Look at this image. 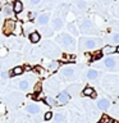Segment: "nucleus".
Returning a JSON list of instances; mask_svg holds the SVG:
<instances>
[{"instance_id":"nucleus-22","label":"nucleus","mask_w":119,"mask_h":123,"mask_svg":"<svg viewBox=\"0 0 119 123\" xmlns=\"http://www.w3.org/2000/svg\"><path fill=\"white\" fill-rule=\"evenodd\" d=\"M109 121H110V119H109V117H107V115H104V117H102V118L99 121V123H107Z\"/></svg>"},{"instance_id":"nucleus-36","label":"nucleus","mask_w":119,"mask_h":123,"mask_svg":"<svg viewBox=\"0 0 119 123\" xmlns=\"http://www.w3.org/2000/svg\"><path fill=\"white\" fill-rule=\"evenodd\" d=\"M0 68H1V63H0Z\"/></svg>"},{"instance_id":"nucleus-13","label":"nucleus","mask_w":119,"mask_h":123,"mask_svg":"<svg viewBox=\"0 0 119 123\" xmlns=\"http://www.w3.org/2000/svg\"><path fill=\"white\" fill-rule=\"evenodd\" d=\"M73 72H74V71H73V68H72V67H65V68L63 69V72H61V73H63V76L69 77V76H72V74H73Z\"/></svg>"},{"instance_id":"nucleus-6","label":"nucleus","mask_w":119,"mask_h":123,"mask_svg":"<svg viewBox=\"0 0 119 123\" xmlns=\"http://www.w3.org/2000/svg\"><path fill=\"white\" fill-rule=\"evenodd\" d=\"M81 30L83 31V32H91V22L90 21H83L82 25H81Z\"/></svg>"},{"instance_id":"nucleus-5","label":"nucleus","mask_w":119,"mask_h":123,"mask_svg":"<svg viewBox=\"0 0 119 123\" xmlns=\"http://www.w3.org/2000/svg\"><path fill=\"white\" fill-rule=\"evenodd\" d=\"M109 105H110V103H109V100H106V99H101V100L97 103V106H99L101 110H106L107 108H109Z\"/></svg>"},{"instance_id":"nucleus-7","label":"nucleus","mask_w":119,"mask_h":123,"mask_svg":"<svg viewBox=\"0 0 119 123\" xmlns=\"http://www.w3.org/2000/svg\"><path fill=\"white\" fill-rule=\"evenodd\" d=\"M84 41V48L86 49H94L95 46H96V41L95 40H92V38H88V40H83Z\"/></svg>"},{"instance_id":"nucleus-2","label":"nucleus","mask_w":119,"mask_h":123,"mask_svg":"<svg viewBox=\"0 0 119 123\" xmlns=\"http://www.w3.org/2000/svg\"><path fill=\"white\" fill-rule=\"evenodd\" d=\"M58 40L65 46H72L73 45V38L69 36V35H61V36L58 37Z\"/></svg>"},{"instance_id":"nucleus-32","label":"nucleus","mask_w":119,"mask_h":123,"mask_svg":"<svg viewBox=\"0 0 119 123\" xmlns=\"http://www.w3.org/2000/svg\"><path fill=\"white\" fill-rule=\"evenodd\" d=\"M28 18H30V19H33V18H35V13H30V14H28Z\"/></svg>"},{"instance_id":"nucleus-12","label":"nucleus","mask_w":119,"mask_h":123,"mask_svg":"<svg viewBox=\"0 0 119 123\" xmlns=\"http://www.w3.org/2000/svg\"><path fill=\"white\" fill-rule=\"evenodd\" d=\"M48 22H49V15L48 14H41L40 17H38V23H40V25H46Z\"/></svg>"},{"instance_id":"nucleus-27","label":"nucleus","mask_w":119,"mask_h":123,"mask_svg":"<svg viewBox=\"0 0 119 123\" xmlns=\"http://www.w3.org/2000/svg\"><path fill=\"white\" fill-rule=\"evenodd\" d=\"M35 91H36V92H40V91H41V83H40V82L36 85V87H35Z\"/></svg>"},{"instance_id":"nucleus-35","label":"nucleus","mask_w":119,"mask_h":123,"mask_svg":"<svg viewBox=\"0 0 119 123\" xmlns=\"http://www.w3.org/2000/svg\"><path fill=\"white\" fill-rule=\"evenodd\" d=\"M0 10H1V4H0Z\"/></svg>"},{"instance_id":"nucleus-28","label":"nucleus","mask_w":119,"mask_h":123,"mask_svg":"<svg viewBox=\"0 0 119 123\" xmlns=\"http://www.w3.org/2000/svg\"><path fill=\"white\" fill-rule=\"evenodd\" d=\"M113 40H114L115 42H119V35H118V33L113 35Z\"/></svg>"},{"instance_id":"nucleus-16","label":"nucleus","mask_w":119,"mask_h":123,"mask_svg":"<svg viewBox=\"0 0 119 123\" xmlns=\"http://www.w3.org/2000/svg\"><path fill=\"white\" fill-rule=\"evenodd\" d=\"M114 51H115V48H113V46H110V45H107L102 49L104 54H110V53H114Z\"/></svg>"},{"instance_id":"nucleus-31","label":"nucleus","mask_w":119,"mask_h":123,"mask_svg":"<svg viewBox=\"0 0 119 123\" xmlns=\"http://www.w3.org/2000/svg\"><path fill=\"white\" fill-rule=\"evenodd\" d=\"M38 3H40V0H31V4H33V5L35 4H38Z\"/></svg>"},{"instance_id":"nucleus-25","label":"nucleus","mask_w":119,"mask_h":123,"mask_svg":"<svg viewBox=\"0 0 119 123\" xmlns=\"http://www.w3.org/2000/svg\"><path fill=\"white\" fill-rule=\"evenodd\" d=\"M46 101H48L49 105H54V104H55V101H54L53 98H48V99H46Z\"/></svg>"},{"instance_id":"nucleus-3","label":"nucleus","mask_w":119,"mask_h":123,"mask_svg":"<svg viewBox=\"0 0 119 123\" xmlns=\"http://www.w3.org/2000/svg\"><path fill=\"white\" fill-rule=\"evenodd\" d=\"M69 100V95L67 94V92H60L59 96H58V104H60V105H64L65 103H68Z\"/></svg>"},{"instance_id":"nucleus-10","label":"nucleus","mask_w":119,"mask_h":123,"mask_svg":"<svg viewBox=\"0 0 119 123\" xmlns=\"http://www.w3.org/2000/svg\"><path fill=\"white\" fill-rule=\"evenodd\" d=\"M61 26H63V22H61L60 18H54V19H53V27H54L55 30L61 28Z\"/></svg>"},{"instance_id":"nucleus-30","label":"nucleus","mask_w":119,"mask_h":123,"mask_svg":"<svg viewBox=\"0 0 119 123\" xmlns=\"http://www.w3.org/2000/svg\"><path fill=\"white\" fill-rule=\"evenodd\" d=\"M1 77H3V78H6V77H8V73H6V72H1Z\"/></svg>"},{"instance_id":"nucleus-15","label":"nucleus","mask_w":119,"mask_h":123,"mask_svg":"<svg viewBox=\"0 0 119 123\" xmlns=\"http://www.w3.org/2000/svg\"><path fill=\"white\" fill-rule=\"evenodd\" d=\"M97 76H99V73L96 72L95 69H91V71L87 72V78H90V80H95Z\"/></svg>"},{"instance_id":"nucleus-14","label":"nucleus","mask_w":119,"mask_h":123,"mask_svg":"<svg viewBox=\"0 0 119 123\" xmlns=\"http://www.w3.org/2000/svg\"><path fill=\"white\" fill-rule=\"evenodd\" d=\"M105 65H106L107 68H113L114 65H115V59H114V58H106Z\"/></svg>"},{"instance_id":"nucleus-33","label":"nucleus","mask_w":119,"mask_h":123,"mask_svg":"<svg viewBox=\"0 0 119 123\" xmlns=\"http://www.w3.org/2000/svg\"><path fill=\"white\" fill-rule=\"evenodd\" d=\"M35 69H36V71H38V73H42V68H40V67H36Z\"/></svg>"},{"instance_id":"nucleus-34","label":"nucleus","mask_w":119,"mask_h":123,"mask_svg":"<svg viewBox=\"0 0 119 123\" xmlns=\"http://www.w3.org/2000/svg\"><path fill=\"white\" fill-rule=\"evenodd\" d=\"M115 51H117V53H119V46H118L117 49H115Z\"/></svg>"},{"instance_id":"nucleus-20","label":"nucleus","mask_w":119,"mask_h":123,"mask_svg":"<svg viewBox=\"0 0 119 123\" xmlns=\"http://www.w3.org/2000/svg\"><path fill=\"white\" fill-rule=\"evenodd\" d=\"M63 121H64V115L61 114V113H58L55 115V122L56 123H60V122H63Z\"/></svg>"},{"instance_id":"nucleus-8","label":"nucleus","mask_w":119,"mask_h":123,"mask_svg":"<svg viewBox=\"0 0 119 123\" xmlns=\"http://www.w3.org/2000/svg\"><path fill=\"white\" fill-rule=\"evenodd\" d=\"M26 110L28 111L30 114H37L38 111H40V108L33 104V105H28V106H27V108H26Z\"/></svg>"},{"instance_id":"nucleus-29","label":"nucleus","mask_w":119,"mask_h":123,"mask_svg":"<svg viewBox=\"0 0 119 123\" xmlns=\"http://www.w3.org/2000/svg\"><path fill=\"white\" fill-rule=\"evenodd\" d=\"M78 6H79V8H82V9H83V8L86 6V4H84L83 1H78Z\"/></svg>"},{"instance_id":"nucleus-24","label":"nucleus","mask_w":119,"mask_h":123,"mask_svg":"<svg viewBox=\"0 0 119 123\" xmlns=\"http://www.w3.org/2000/svg\"><path fill=\"white\" fill-rule=\"evenodd\" d=\"M5 110H6L5 105H4L3 103H0V114H4V113H5Z\"/></svg>"},{"instance_id":"nucleus-4","label":"nucleus","mask_w":119,"mask_h":123,"mask_svg":"<svg viewBox=\"0 0 119 123\" xmlns=\"http://www.w3.org/2000/svg\"><path fill=\"white\" fill-rule=\"evenodd\" d=\"M22 10H23V4H22L21 1H19V0L14 1V4H13V12H14V13L19 14Z\"/></svg>"},{"instance_id":"nucleus-17","label":"nucleus","mask_w":119,"mask_h":123,"mask_svg":"<svg viewBox=\"0 0 119 123\" xmlns=\"http://www.w3.org/2000/svg\"><path fill=\"white\" fill-rule=\"evenodd\" d=\"M28 86H30V83H28V81H27V80H23V81L19 82V87H21V90H27Z\"/></svg>"},{"instance_id":"nucleus-9","label":"nucleus","mask_w":119,"mask_h":123,"mask_svg":"<svg viewBox=\"0 0 119 123\" xmlns=\"http://www.w3.org/2000/svg\"><path fill=\"white\" fill-rule=\"evenodd\" d=\"M83 95L84 96H92V98H96V92L94 91V88L91 87H86L83 90Z\"/></svg>"},{"instance_id":"nucleus-1","label":"nucleus","mask_w":119,"mask_h":123,"mask_svg":"<svg viewBox=\"0 0 119 123\" xmlns=\"http://www.w3.org/2000/svg\"><path fill=\"white\" fill-rule=\"evenodd\" d=\"M15 21L14 19H6L5 22H4V26H3V32L4 35H10L14 32L15 30Z\"/></svg>"},{"instance_id":"nucleus-26","label":"nucleus","mask_w":119,"mask_h":123,"mask_svg":"<svg viewBox=\"0 0 119 123\" xmlns=\"http://www.w3.org/2000/svg\"><path fill=\"white\" fill-rule=\"evenodd\" d=\"M69 30L72 31V33H74V35L77 33V30H76V27L73 26V25H69Z\"/></svg>"},{"instance_id":"nucleus-23","label":"nucleus","mask_w":119,"mask_h":123,"mask_svg":"<svg viewBox=\"0 0 119 123\" xmlns=\"http://www.w3.org/2000/svg\"><path fill=\"white\" fill-rule=\"evenodd\" d=\"M51 118H53V113L51 111H48V113L45 114V121H50Z\"/></svg>"},{"instance_id":"nucleus-18","label":"nucleus","mask_w":119,"mask_h":123,"mask_svg":"<svg viewBox=\"0 0 119 123\" xmlns=\"http://www.w3.org/2000/svg\"><path fill=\"white\" fill-rule=\"evenodd\" d=\"M12 73H13L14 76H19V74H22V73H23V68L22 67H15L13 71H12Z\"/></svg>"},{"instance_id":"nucleus-19","label":"nucleus","mask_w":119,"mask_h":123,"mask_svg":"<svg viewBox=\"0 0 119 123\" xmlns=\"http://www.w3.org/2000/svg\"><path fill=\"white\" fill-rule=\"evenodd\" d=\"M12 13H13V8L9 6V5L4 6V14H5V15H10Z\"/></svg>"},{"instance_id":"nucleus-11","label":"nucleus","mask_w":119,"mask_h":123,"mask_svg":"<svg viewBox=\"0 0 119 123\" xmlns=\"http://www.w3.org/2000/svg\"><path fill=\"white\" fill-rule=\"evenodd\" d=\"M30 40L31 42H33V44H36V42L40 41V33H37V32H32L30 35Z\"/></svg>"},{"instance_id":"nucleus-21","label":"nucleus","mask_w":119,"mask_h":123,"mask_svg":"<svg viewBox=\"0 0 119 123\" xmlns=\"http://www.w3.org/2000/svg\"><path fill=\"white\" fill-rule=\"evenodd\" d=\"M58 68H59V62H51V64H50V69H51V71H56Z\"/></svg>"}]
</instances>
